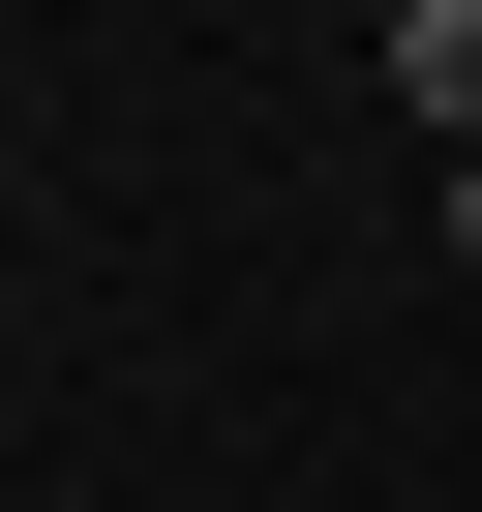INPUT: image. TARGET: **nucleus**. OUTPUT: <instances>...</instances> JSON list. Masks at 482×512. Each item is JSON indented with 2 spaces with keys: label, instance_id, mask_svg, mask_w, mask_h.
<instances>
[{
  "label": "nucleus",
  "instance_id": "nucleus-1",
  "mask_svg": "<svg viewBox=\"0 0 482 512\" xmlns=\"http://www.w3.org/2000/svg\"><path fill=\"white\" fill-rule=\"evenodd\" d=\"M392 91H422V121L482 151V0H392Z\"/></svg>",
  "mask_w": 482,
  "mask_h": 512
},
{
  "label": "nucleus",
  "instance_id": "nucleus-2",
  "mask_svg": "<svg viewBox=\"0 0 482 512\" xmlns=\"http://www.w3.org/2000/svg\"><path fill=\"white\" fill-rule=\"evenodd\" d=\"M452 272H482V151H452Z\"/></svg>",
  "mask_w": 482,
  "mask_h": 512
}]
</instances>
